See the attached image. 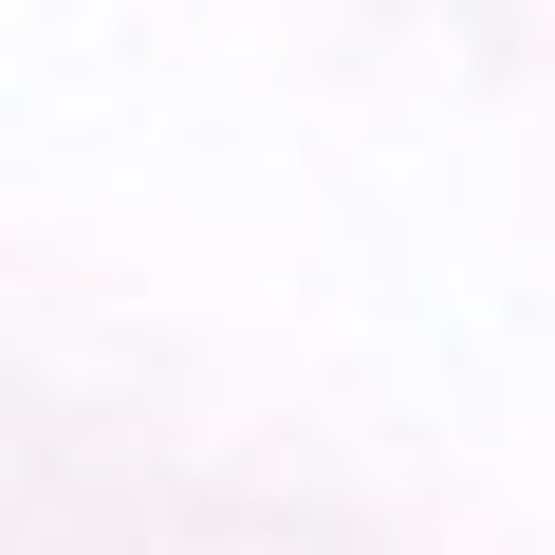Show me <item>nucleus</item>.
<instances>
[]
</instances>
